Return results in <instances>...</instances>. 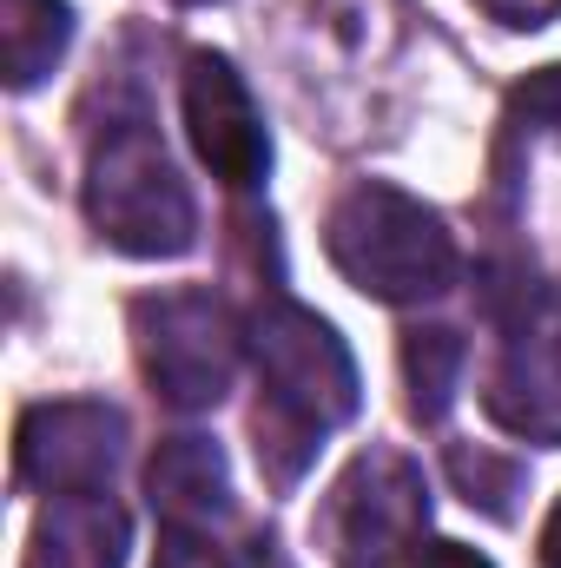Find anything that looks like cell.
<instances>
[{"instance_id": "cell-1", "label": "cell", "mask_w": 561, "mask_h": 568, "mask_svg": "<svg viewBox=\"0 0 561 568\" xmlns=\"http://www.w3.org/2000/svg\"><path fill=\"white\" fill-rule=\"evenodd\" d=\"M324 252L344 272V284H357L377 304H422L456 284L449 225L422 199H410L404 185H384V179H364L330 205Z\"/></svg>"}, {"instance_id": "cell-2", "label": "cell", "mask_w": 561, "mask_h": 568, "mask_svg": "<svg viewBox=\"0 0 561 568\" xmlns=\"http://www.w3.org/2000/svg\"><path fill=\"white\" fill-rule=\"evenodd\" d=\"M86 219L126 258H178L198 239L192 192L145 120L106 126L86 152Z\"/></svg>"}, {"instance_id": "cell-3", "label": "cell", "mask_w": 561, "mask_h": 568, "mask_svg": "<svg viewBox=\"0 0 561 568\" xmlns=\"http://www.w3.org/2000/svg\"><path fill=\"white\" fill-rule=\"evenodd\" d=\"M245 344H252V364H258V384H265L258 417L290 424L304 436H324V429L357 417V404H364L357 364L317 311H304L290 297H265L245 324Z\"/></svg>"}, {"instance_id": "cell-4", "label": "cell", "mask_w": 561, "mask_h": 568, "mask_svg": "<svg viewBox=\"0 0 561 568\" xmlns=\"http://www.w3.org/2000/svg\"><path fill=\"white\" fill-rule=\"evenodd\" d=\"M133 344H140V371L152 384V397L172 404V410L225 404V390L238 377V357H245V331H238L232 304L198 291V284L133 297Z\"/></svg>"}, {"instance_id": "cell-5", "label": "cell", "mask_w": 561, "mask_h": 568, "mask_svg": "<svg viewBox=\"0 0 561 568\" xmlns=\"http://www.w3.org/2000/svg\"><path fill=\"white\" fill-rule=\"evenodd\" d=\"M422 529H429V483L397 449L350 456L317 509V542L337 568H397L422 549Z\"/></svg>"}, {"instance_id": "cell-6", "label": "cell", "mask_w": 561, "mask_h": 568, "mask_svg": "<svg viewBox=\"0 0 561 568\" xmlns=\"http://www.w3.org/2000/svg\"><path fill=\"white\" fill-rule=\"evenodd\" d=\"M126 463V417L113 404H93V397H67V404H33L20 417L13 436V469L27 489H47V496H93V489H113Z\"/></svg>"}, {"instance_id": "cell-7", "label": "cell", "mask_w": 561, "mask_h": 568, "mask_svg": "<svg viewBox=\"0 0 561 568\" xmlns=\"http://www.w3.org/2000/svg\"><path fill=\"white\" fill-rule=\"evenodd\" d=\"M185 133L192 152L212 165L218 185L252 192L272 172V133L265 113L252 100V87L238 80V67L225 53H192L185 60Z\"/></svg>"}, {"instance_id": "cell-8", "label": "cell", "mask_w": 561, "mask_h": 568, "mask_svg": "<svg viewBox=\"0 0 561 568\" xmlns=\"http://www.w3.org/2000/svg\"><path fill=\"white\" fill-rule=\"evenodd\" d=\"M482 404H489V417L509 436L561 449V331L555 324H536V331H522L502 351Z\"/></svg>"}, {"instance_id": "cell-9", "label": "cell", "mask_w": 561, "mask_h": 568, "mask_svg": "<svg viewBox=\"0 0 561 568\" xmlns=\"http://www.w3.org/2000/svg\"><path fill=\"white\" fill-rule=\"evenodd\" d=\"M126 549H133V523L106 489L53 496L33 516L27 568H126Z\"/></svg>"}, {"instance_id": "cell-10", "label": "cell", "mask_w": 561, "mask_h": 568, "mask_svg": "<svg viewBox=\"0 0 561 568\" xmlns=\"http://www.w3.org/2000/svg\"><path fill=\"white\" fill-rule=\"evenodd\" d=\"M145 496L165 529H212L232 516V469L212 436H165L145 463Z\"/></svg>"}, {"instance_id": "cell-11", "label": "cell", "mask_w": 561, "mask_h": 568, "mask_svg": "<svg viewBox=\"0 0 561 568\" xmlns=\"http://www.w3.org/2000/svg\"><path fill=\"white\" fill-rule=\"evenodd\" d=\"M73 40V7L67 0H0V73L13 93L40 87L53 60Z\"/></svg>"}, {"instance_id": "cell-12", "label": "cell", "mask_w": 561, "mask_h": 568, "mask_svg": "<svg viewBox=\"0 0 561 568\" xmlns=\"http://www.w3.org/2000/svg\"><path fill=\"white\" fill-rule=\"evenodd\" d=\"M462 364H469V351H462V337L442 331V324H422V331L404 337V384H410L417 424H442V417H449L456 384H462Z\"/></svg>"}, {"instance_id": "cell-13", "label": "cell", "mask_w": 561, "mask_h": 568, "mask_svg": "<svg viewBox=\"0 0 561 568\" xmlns=\"http://www.w3.org/2000/svg\"><path fill=\"white\" fill-rule=\"evenodd\" d=\"M442 469H449V483L462 489V503H469V509H482V516H496V523H509V516H516L522 463H509V456H496V449H469V443H456V449L442 456Z\"/></svg>"}, {"instance_id": "cell-14", "label": "cell", "mask_w": 561, "mask_h": 568, "mask_svg": "<svg viewBox=\"0 0 561 568\" xmlns=\"http://www.w3.org/2000/svg\"><path fill=\"white\" fill-rule=\"evenodd\" d=\"M509 126L516 133H536V140H561V67L529 73L509 93Z\"/></svg>"}, {"instance_id": "cell-15", "label": "cell", "mask_w": 561, "mask_h": 568, "mask_svg": "<svg viewBox=\"0 0 561 568\" xmlns=\"http://www.w3.org/2000/svg\"><path fill=\"white\" fill-rule=\"evenodd\" d=\"M152 568H232V562L205 542V529H165L159 562H152Z\"/></svg>"}, {"instance_id": "cell-16", "label": "cell", "mask_w": 561, "mask_h": 568, "mask_svg": "<svg viewBox=\"0 0 561 568\" xmlns=\"http://www.w3.org/2000/svg\"><path fill=\"white\" fill-rule=\"evenodd\" d=\"M476 7H482L489 20H502V27H522V33L561 20V0H476Z\"/></svg>"}, {"instance_id": "cell-17", "label": "cell", "mask_w": 561, "mask_h": 568, "mask_svg": "<svg viewBox=\"0 0 561 568\" xmlns=\"http://www.w3.org/2000/svg\"><path fill=\"white\" fill-rule=\"evenodd\" d=\"M410 568H496V562L476 556L469 542H422L417 556H410Z\"/></svg>"}, {"instance_id": "cell-18", "label": "cell", "mask_w": 561, "mask_h": 568, "mask_svg": "<svg viewBox=\"0 0 561 568\" xmlns=\"http://www.w3.org/2000/svg\"><path fill=\"white\" fill-rule=\"evenodd\" d=\"M232 568H290V562H284V549H278V542L265 536V542H245V549L232 556Z\"/></svg>"}, {"instance_id": "cell-19", "label": "cell", "mask_w": 561, "mask_h": 568, "mask_svg": "<svg viewBox=\"0 0 561 568\" xmlns=\"http://www.w3.org/2000/svg\"><path fill=\"white\" fill-rule=\"evenodd\" d=\"M542 568H561V503L549 509V523H542Z\"/></svg>"}]
</instances>
